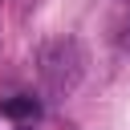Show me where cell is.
I'll list each match as a JSON object with an SVG mask.
<instances>
[{
	"mask_svg": "<svg viewBox=\"0 0 130 130\" xmlns=\"http://www.w3.org/2000/svg\"><path fill=\"white\" fill-rule=\"evenodd\" d=\"M37 61H41V81H45V89L53 98L73 93L77 81H81V73H85V53H81V45L73 37H57V41L41 45Z\"/></svg>",
	"mask_w": 130,
	"mask_h": 130,
	"instance_id": "cell-1",
	"label": "cell"
},
{
	"mask_svg": "<svg viewBox=\"0 0 130 130\" xmlns=\"http://www.w3.org/2000/svg\"><path fill=\"white\" fill-rule=\"evenodd\" d=\"M37 114H41V102H37V98H8V102H4V118L32 122Z\"/></svg>",
	"mask_w": 130,
	"mask_h": 130,
	"instance_id": "cell-2",
	"label": "cell"
}]
</instances>
